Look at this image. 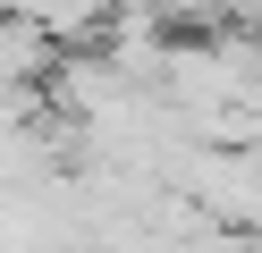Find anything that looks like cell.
Here are the masks:
<instances>
[{"mask_svg": "<svg viewBox=\"0 0 262 253\" xmlns=\"http://www.w3.org/2000/svg\"><path fill=\"white\" fill-rule=\"evenodd\" d=\"M169 186L228 236H262V144H194Z\"/></svg>", "mask_w": 262, "mask_h": 253, "instance_id": "cell-1", "label": "cell"}, {"mask_svg": "<svg viewBox=\"0 0 262 253\" xmlns=\"http://www.w3.org/2000/svg\"><path fill=\"white\" fill-rule=\"evenodd\" d=\"M0 9L17 17V26H34L51 51H85V42L110 34V9L119 0H0Z\"/></svg>", "mask_w": 262, "mask_h": 253, "instance_id": "cell-2", "label": "cell"}, {"mask_svg": "<svg viewBox=\"0 0 262 253\" xmlns=\"http://www.w3.org/2000/svg\"><path fill=\"white\" fill-rule=\"evenodd\" d=\"M42 76H51V42L0 9V101H9V93H34Z\"/></svg>", "mask_w": 262, "mask_h": 253, "instance_id": "cell-3", "label": "cell"}, {"mask_svg": "<svg viewBox=\"0 0 262 253\" xmlns=\"http://www.w3.org/2000/svg\"><path fill=\"white\" fill-rule=\"evenodd\" d=\"M220 9L237 17V26H254V34H262V0H220Z\"/></svg>", "mask_w": 262, "mask_h": 253, "instance_id": "cell-4", "label": "cell"}]
</instances>
